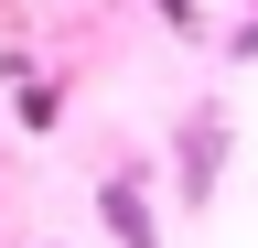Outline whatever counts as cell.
Instances as JSON below:
<instances>
[{"mask_svg":"<svg viewBox=\"0 0 258 248\" xmlns=\"http://www.w3.org/2000/svg\"><path fill=\"white\" fill-rule=\"evenodd\" d=\"M215 140H226L215 119H194V162H183V194H205V183H215Z\"/></svg>","mask_w":258,"mask_h":248,"instance_id":"obj_2","label":"cell"},{"mask_svg":"<svg viewBox=\"0 0 258 248\" xmlns=\"http://www.w3.org/2000/svg\"><path fill=\"white\" fill-rule=\"evenodd\" d=\"M97 205H108L118 248H161V237H151V205H140V183H129V173H108V183H97Z\"/></svg>","mask_w":258,"mask_h":248,"instance_id":"obj_1","label":"cell"}]
</instances>
